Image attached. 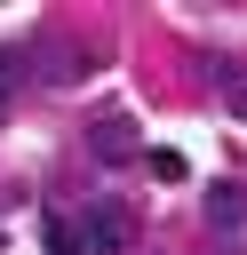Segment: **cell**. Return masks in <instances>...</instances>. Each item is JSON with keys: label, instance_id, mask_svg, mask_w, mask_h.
Segmentation results:
<instances>
[{"label": "cell", "instance_id": "cell-6", "mask_svg": "<svg viewBox=\"0 0 247 255\" xmlns=\"http://www.w3.org/2000/svg\"><path fill=\"white\" fill-rule=\"evenodd\" d=\"M48 255H80V239H72V215H48Z\"/></svg>", "mask_w": 247, "mask_h": 255}, {"label": "cell", "instance_id": "cell-2", "mask_svg": "<svg viewBox=\"0 0 247 255\" xmlns=\"http://www.w3.org/2000/svg\"><path fill=\"white\" fill-rule=\"evenodd\" d=\"M207 223H215V231H239V223H247V183H239V175L207 191Z\"/></svg>", "mask_w": 247, "mask_h": 255}, {"label": "cell", "instance_id": "cell-4", "mask_svg": "<svg viewBox=\"0 0 247 255\" xmlns=\"http://www.w3.org/2000/svg\"><path fill=\"white\" fill-rule=\"evenodd\" d=\"M16 88H24V48H0V120H8Z\"/></svg>", "mask_w": 247, "mask_h": 255}, {"label": "cell", "instance_id": "cell-5", "mask_svg": "<svg viewBox=\"0 0 247 255\" xmlns=\"http://www.w3.org/2000/svg\"><path fill=\"white\" fill-rule=\"evenodd\" d=\"M143 175H159V183H183V151H143Z\"/></svg>", "mask_w": 247, "mask_h": 255}, {"label": "cell", "instance_id": "cell-3", "mask_svg": "<svg viewBox=\"0 0 247 255\" xmlns=\"http://www.w3.org/2000/svg\"><path fill=\"white\" fill-rule=\"evenodd\" d=\"M88 143H96V159H127V151H135V128L112 112V120H96V128H88Z\"/></svg>", "mask_w": 247, "mask_h": 255}, {"label": "cell", "instance_id": "cell-1", "mask_svg": "<svg viewBox=\"0 0 247 255\" xmlns=\"http://www.w3.org/2000/svg\"><path fill=\"white\" fill-rule=\"evenodd\" d=\"M72 239H80V255H127L135 247V207L127 199H88L72 215Z\"/></svg>", "mask_w": 247, "mask_h": 255}]
</instances>
